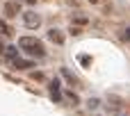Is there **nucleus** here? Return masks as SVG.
I'll list each match as a JSON object with an SVG mask.
<instances>
[{"label":"nucleus","instance_id":"obj_1","mask_svg":"<svg viewBox=\"0 0 130 116\" xmlns=\"http://www.w3.org/2000/svg\"><path fill=\"white\" fill-rule=\"evenodd\" d=\"M18 48L25 50L30 57H37V59L46 57V46H43L37 36H21V39H18Z\"/></svg>","mask_w":130,"mask_h":116},{"label":"nucleus","instance_id":"obj_2","mask_svg":"<svg viewBox=\"0 0 130 116\" xmlns=\"http://www.w3.org/2000/svg\"><path fill=\"white\" fill-rule=\"evenodd\" d=\"M21 16H23V23H25V27H30V30H37V27L41 25V16H39L37 11H32V9H27V11H21Z\"/></svg>","mask_w":130,"mask_h":116},{"label":"nucleus","instance_id":"obj_3","mask_svg":"<svg viewBox=\"0 0 130 116\" xmlns=\"http://www.w3.org/2000/svg\"><path fill=\"white\" fill-rule=\"evenodd\" d=\"M5 14H7L9 18L18 16V14H21V2H18V0H9V2H5Z\"/></svg>","mask_w":130,"mask_h":116},{"label":"nucleus","instance_id":"obj_4","mask_svg":"<svg viewBox=\"0 0 130 116\" xmlns=\"http://www.w3.org/2000/svg\"><path fill=\"white\" fill-rule=\"evenodd\" d=\"M11 66H14L16 71H27V68H32V66H34V62H32V59L16 57V59H11Z\"/></svg>","mask_w":130,"mask_h":116},{"label":"nucleus","instance_id":"obj_5","mask_svg":"<svg viewBox=\"0 0 130 116\" xmlns=\"http://www.w3.org/2000/svg\"><path fill=\"white\" fill-rule=\"evenodd\" d=\"M48 39L53 41V43H57V46H62L64 43V34L57 30V27H53V30H48Z\"/></svg>","mask_w":130,"mask_h":116},{"label":"nucleus","instance_id":"obj_6","mask_svg":"<svg viewBox=\"0 0 130 116\" xmlns=\"http://www.w3.org/2000/svg\"><path fill=\"white\" fill-rule=\"evenodd\" d=\"M48 89H50V93H53V100H62V96H59V89H62V84H59V80L55 78L50 84H48Z\"/></svg>","mask_w":130,"mask_h":116},{"label":"nucleus","instance_id":"obj_7","mask_svg":"<svg viewBox=\"0 0 130 116\" xmlns=\"http://www.w3.org/2000/svg\"><path fill=\"white\" fill-rule=\"evenodd\" d=\"M2 55H5L9 62L16 59V57H18V46H5V52H2Z\"/></svg>","mask_w":130,"mask_h":116},{"label":"nucleus","instance_id":"obj_8","mask_svg":"<svg viewBox=\"0 0 130 116\" xmlns=\"http://www.w3.org/2000/svg\"><path fill=\"white\" fill-rule=\"evenodd\" d=\"M0 34H2V36H11V34H14L11 25H9L7 21H2V18H0Z\"/></svg>","mask_w":130,"mask_h":116},{"label":"nucleus","instance_id":"obj_9","mask_svg":"<svg viewBox=\"0 0 130 116\" xmlns=\"http://www.w3.org/2000/svg\"><path fill=\"white\" fill-rule=\"evenodd\" d=\"M59 71H62V75H64V80H66L69 84H78V78H75L69 68H59Z\"/></svg>","mask_w":130,"mask_h":116},{"label":"nucleus","instance_id":"obj_10","mask_svg":"<svg viewBox=\"0 0 130 116\" xmlns=\"http://www.w3.org/2000/svg\"><path fill=\"white\" fill-rule=\"evenodd\" d=\"M107 103H112V109H114V112H119V109H121V105H123V100H121V98H117V96H110V100H107Z\"/></svg>","mask_w":130,"mask_h":116},{"label":"nucleus","instance_id":"obj_11","mask_svg":"<svg viewBox=\"0 0 130 116\" xmlns=\"http://www.w3.org/2000/svg\"><path fill=\"white\" fill-rule=\"evenodd\" d=\"M98 105H101L98 98H89V100H87V107H89V109H98Z\"/></svg>","mask_w":130,"mask_h":116},{"label":"nucleus","instance_id":"obj_12","mask_svg":"<svg viewBox=\"0 0 130 116\" xmlns=\"http://www.w3.org/2000/svg\"><path fill=\"white\" fill-rule=\"evenodd\" d=\"M66 98H69V100H71L73 105H78V103H80V98H78V93H73V91H66Z\"/></svg>","mask_w":130,"mask_h":116},{"label":"nucleus","instance_id":"obj_13","mask_svg":"<svg viewBox=\"0 0 130 116\" xmlns=\"http://www.w3.org/2000/svg\"><path fill=\"white\" fill-rule=\"evenodd\" d=\"M69 32H71L73 36H78V34H80V27H75V25H71V30H69Z\"/></svg>","mask_w":130,"mask_h":116},{"label":"nucleus","instance_id":"obj_14","mask_svg":"<svg viewBox=\"0 0 130 116\" xmlns=\"http://www.w3.org/2000/svg\"><path fill=\"white\" fill-rule=\"evenodd\" d=\"M75 23H80V25H85V23H87V18H85V16H75Z\"/></svg>","mask_w":130,"mask_h":116},{"label":"nucleus","instance_id":"obj_15","mask_svg":"<svg viewBox=\"0 0 130 116\" xmlns=\"http://www.w3.org/2000/svg\"><path fill=\"white\" fill-rule=\"evenodd\" d=\"M123 39H126V41H130V27H126V30H123Z\"/></svg>","mask_w":130,"mask_h":116},{"label":"nucleus","instance_id":"obj_16","mask_svg":"<svg viewBox=\"0 0 130 116\" xmlns=\"http://www.w3.org/2000/svg\"><path fill=\"white\" fill-rule=\"evenodd\" d=\"M2 52H5V43L0 41V55H2Z\"/></svg>","mask_w":130,"mask_h":116},{"label":"nucleus","instance_id":"obj_17","mask_svg":"<svg viewBox=\"0 0 130 116\" xmlns=\"http://www.w3.org/2000/svg\"><path fill=\"white\" fill-rule=\"evenodd\" d=\"M89 2H98V0H89Z\"/></svg>","mask_w":130,"mask_h":116}]
</instances>
